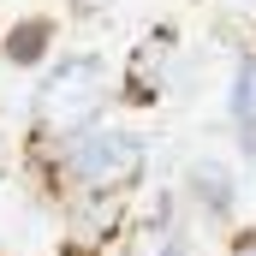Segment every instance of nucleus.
I'll use <instances>...</instances> for the list:
<instances>
[{
    "label": "nucleus",
    "instance_id": "0eeeda50",
    "mask_svg": "<svg viewBox=\"0 0 256 256\" xmlns=\"http://www.w3.org/2000/svg\"><path fill=\"white\" fill-rule=\"evenodd\" d=\"M220 256H256V226H244V232H232Z\"/></svg>",
    "mask_w": 256,
    "mask_h": 256
},
{
    "label": "nucleus",
    "instance_id": "f257e3e1",
    "mask_svg": "<svg viewBox=\"0 0 256 256\" xmlns=\"http://www.w3.org/2000/svg\"><path fill=\"white\" fill-rule=\"evenodd\" d=\"M54 202H66L72 214H120V202L137 196V185L149 179V137L137 126L102 120V126L78 131L48 167H36Z\"/></svg>",
    "mask_w": 256,
    "mask_h": 256
},
{
    "label": "nucleus",
    "instance_id": "39448f33",
    "mask_svg": "<svg viewBox=\"0 0 256 256\" xmlns=\"http://www.w3.org/2000/svg\"><path fill=\"white\" fill-rule=\"evenodd\" d=\"M226 126L238 143V161L256 167V54L250 48H238L232 72H226Z\"/></svg>",
    "mask_w": 256,
    "mask_h": 256
},
{
    "label": "nucleus",
    "instance_id": "7ed1b4c3",
    "mask_svg": "<svg viewBox=\"0 0 256 256\" xmlns=\"http://www.w3.org/2000/svg\"><path fill=\"white\" fill-rule=\"evenodd\" d=\"M179 60H185V48H179V30H173V24L143 30V36L131 42V54L120 60V102L155 108V102L179 84Z\"/></svg>",
    "mask_w": 256,
    "mask_h": 256
},
{
    "label": "nucleus",
    "instance_id": "6e6552de",
    "mask_svg": "<svg viewBox=\"0 0 256 256\" xmlns=\"http://www.w3.org/2000/svg\"><path fill=\"white\" fill-rule=\"evenodd\" d=\"M78 6H84V12H102V6H108V0H78Z\"/></svg>",
    "mask_w": 256,
    "mask_h": 256
},
{
    "label": "nucleus",
    "instance_id": "f03ea898",
    "mask_svg": "<svg viewBox=\"0 0 256 256\" xmlns=\"http://www.w3.org/2000/svg\"><path fill=\"white\" fill-rule=\"evenodd\" d=\"M120 102V66L108 54H66L48 60L36 96H30V131H24V161L30 167H48L78 131L102 126L108 108Z\"/></svg>",
    "mask_w": 256,
    "mask_h": 256
},
{
    "label": "nucleus",
    "instance_id": "423d86ee",
    "mask_svg": "<svg viewBox=\"0 0 256 256\" xmlns=\"http://www.w3.org/2000/svg\"><path fill=\"white\" fill-rule=\"evenodd\" d=\"M54 36H60V24L42 18V12H30V18H18L0 36V54H6V66H18V72H36V66H48V54H54Z\"/></svg>",
    "mask_w": 256,
    "mask_h": 256
},
{
    "label": "nucleus",
    "instance_id": "20e7f679",
    "mask_svg": "<svg viewBox=\"0 0 256 256\" xmlns=\"http://www.w3.org/2000/svg\"><path fill=\"white\" fill-rule=\"evenodd\" d=\"M238 202H244V185H238V167L232 161L196 155L191 167H185V208L202 226H232L238 220Z\"/></svg>",
    "mask_w": 256,
    "mask_h": 256
}]
</instances>
